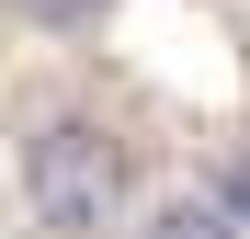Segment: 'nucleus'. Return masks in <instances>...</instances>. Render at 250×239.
Wrapping results in <instances>:
<instances>
[{
	"label": "nucleus",
	"mask_w": 250,
	"mask_h": 239,
	"mask_svg": "<svg viewBox=\"0 0 250 239\" xmlns=\"http://www.w3.org/2000/svg\"><path fill=\"white\" fill-rule=\"evenodd\" d=\"M23 205L46 239H103L125 217V137L103 114H46L23 137Z\"/></svg>",
	"instance_id": "obj_1"
},
{
	"label": "nucleus",
	"mask_w": 250,
	"mask_h": 239,
	"mask_svg": "<svg viewBox=\"0 0 250 239\" xmlns=\"http://www.w3.org/2000/svg\"><path fill=\"white\" fill-rule=\"evenodd\" d=\"M12 12H23L34 34H91V23L114 12V0H12Z\"/></svg>",
	"instance_id": "obj_3"
},
{
	"label": "nucleus",
	"mask_w": 250,
	"mask_h": 239,
	"mask_svg": "<svg viewBox=\"0 0 250 239\" xmlns=\"http://www.w3.org/2000/svg\"><path fill=\"white\" fill-rule=\"evenodd\" d=\"M137 239H250V228H228L216 194H171V205H148V228H137Z\"/></svg>",
	"instance_id": "obj_2"
},
{
	"label": "nucleus",
	"mask_w": 250,
	"mask_h": 239,
	"mask_svg": "<svg viewBox=\"0 0 250 239\" xmlns=\"http://www.w3.org/2000/svg\"><path fill=\"white\" fill-rule=\"evenodd\" d=\"M216 205H228V228H250V159H239V171L216 182Z\"/></svg>",
	"instance_id": "obj_4"
}]
</instances>
